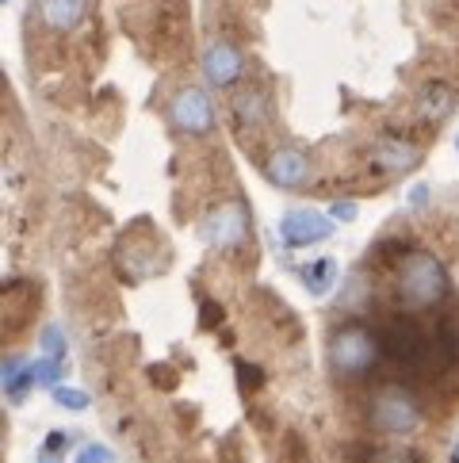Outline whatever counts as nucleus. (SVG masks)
Listing matches in <instances>:
<instances>
[{
	"instance_id": "0eeeda50",
	"label": "nucleus",
	"mask_w": 459,
	"mask_h": 463,
	"mask_svg": "<svg viewBox=\"0 0 459 463\" xmlns=\"http://www.w3.org/2000/svg\"><path fill=\"white\" fill-rule=\"evenodd\" d=\"M245 234H249V211L238 200L219 203L203 222V238L215 245V250H234V245L245 241Z\"/></svg>"
},
{
	"instance_id": "6ab92c4d",
	"label": "nucleus",
	"mask_w": 459,
	"mask_h": 463,
	"mask_svg": "<svg viewBox=\"0 0 459 463\" xmlns=\"http://www.w3.org/2000/svg\"><path fill=\"white\" fill-rule=\"evenodd\" d=\"M371 463H417L414 452H406V449H383V452H375Z\"/></svg>"
},
{
	"instance_id": "412c9836",
	"label": "nucleus",
	"mask_w": 459,
	"mask_h": 463,
	"mask_svg": "<svg viewBox=\"0 0 459 463\" xmlns=\"http://www.w3.org/2000/svg\"><path fill=\"white\" fill-rule=\"evenodd\" d=\"M425 203H429V188H425V184H414V188H409V207H425Z\"/></svg>"
},
{
	"instance_id": "9d476101",
	"label": "nucleus",
	"mask_w": 459,
	"mask_h": 463,
	"mask_svg": "<svg viewBox=\"0 0 459 463\" xmlns=\"http://www.w3.org/2000/svg\"><path fill=\"white\" fill-rule=\"evenodd\" d=\"M230 111H234V123L241 135H249V130H260L268 119H272V104L268 96L260 89H249V92H238L234 104H230Z\"/></svg>"
},
{
	"instance_id": "f03ea898",
	"label": "nucleus",
	"mask_w": 459,
	"mask_h": 463,
	"mask_svg": "<svg viewBox=\"0 0 459 463\" xmlns=\"http://www.w3.org/2000/svg\"><path fill=\"white\" fill-rule=\"evenodd\" d=\"M379 356H383L379 334H371V329L356 326V322L341 326L337 334L330 337V372L337 379H349V383L371 375V368L379 364Z\"/></svg>"
},
{
	"instance_id": "f3484780",
	"label": "nucleus",
	"mask_w": 459,
	"mask_h": 463,
	"mask_svg": "<svg viewBox=\"0 0 459 463\" xmlns=\"http://www.w3.org/2000/svg\"><path fill=\"white\" fill-rule=\"evenodd\" d=\"M73 463H115V452L108 449V444H85Z\"/></svg>"
},
{
	"instance_id": "20e7f679",
	"label": "nucleus",
	"mask_w": 459,
	"mask_h": 463,
	"mask_svg": "<svg viewBox=\"0 0 459 463\" xmlns=\"http://www.w3.org/2000/svg\"><path fill=\"white\" fill-rule=\"evenodd\" d=\"M169 127L176 135H192V138H203L215 130V104L203 89H180L173 100H169Z\"/></svg>"
},
{
	"instance_id": "7ed1b4c3",
	"label": "nucleus",
	"mask_w": 459,
	"mask_h": 463,
	"mask_svg": "<svg viewBox=\"0 0 459 463\" xmlns=\"http://www.w3.org/2000/svg\"><path fill=\"white\" fill-rule=\"evenodd\" d=\"M368 421H371L375 433H383V437H409L421 425V406H417L414 394H406L398 387H387L371 399Z\"/></svg>"
},
{
	"instance_id": "2eb2a0df",
	"label": "nucleus",
	"mask_w": 459,
	"mask_h": 463,
	"mask_svg": "<svg viewBox=\"0 0 459 463\" xmlns=\"http://www.w3.org/2000/svg\"><path fill=\"white\" fill-rule=\"evenodd\" d=\"M70 444H73L70 433H51V437H46V444L39 449L35 463H65V452H70Z\"/></svg>"
},
{
	"instance_id": "39448f33",
	"label": "nucleus",
	"mask_w": 459,
	"mask_h": 463,
	"mask_svg": "<svg viewBox=\"0 0 459 463\" xmlns=\"http://www.w3.org/2000/svg\"><path fill=\"white\" fill-rule=\"evenodd\" d=\"M276 234H280V241L287 245V250H310V245H322L333 238V219L322 211H287L280 226H276Z\"/></svg>"
},
{
	"instance_id": "6e6552de",
	"label": "nucleus",
	"mask_w": 459,
	"mask_h": 463,
	"mask_svg": "<svg viewBox=\"0 0 459 463\" xmlns=\"http://www.w3.org/2000/svg\"><path fill=\"white\" fill-rule=\"evenodd\" d=\"M200 65H203L207 85H215V89H230V85H238V80L245 77V54L226 39L207 43Z\"/></svg>"
},
{
	"instance_id": "f8f14e48",
	"label": "nucleus",
	"mask_w": 459,
	"mask_h": 463,
	"mask_svg": "<svg viewBox=\"0 0 459 463\" xmlns=\"http://www.w3.org/2000/svg\"><path fill=\"white\" fill-rule=\"evenodd\" d=\"M417 111H421V119H429V123H445L448 115L455 111V92L445 85V80H433V85L421 89Z\"/></svg>"
},
{
	"instance_id": "dca6fc26",
	"label": "nucleus",
	"mask_w": 459,
	"mask_h": 463,
	"mask_svg": "<svg viewBox=\"0 0 459 463\" xmlns=\"http://www.w3.org/2000/svg\"><path fill=\"white\" fill-rule=\"evenodd\" d=\"M51 394H54V402H58L61 410H73V413L89 410V394H85V391H77V387H54Z\"/></svg>"
},
{
	"instance_id": "4468645a",
	"label": "nucleus",
	"mask_w": 459,
	"mask_h": 463,
	"mask_svg": "<svg viewBox=\"0 0 459 463\" xmlns=\"http://www.w3.org/2000/svg\"><path fill=\"white\" fill-rule=\"evenodd\" d=\"M299 276H303V284H306L310 295H325V291L337 284V260L322 257V260H314V264H306Z\"/></svg>"
},
{
	"instance_id": "aec40b11",
	"label": "nucleus",
	"mask_w": 459,
	"mask_h": 463,
	"mask_svg": "<svg viewBox=\"0 0 459 463\" xmlns=\"http://www.w3.org/2000/svg\"><path fill=\"white\" fill-rule=\"evenodd\" d=\"M356 214H360V207H356L352 200H344V203L337 200V203L330 207V219H333V222H352V219H356Z\"/></svg>"
},
{
	"instance_id": "4be33fe9",
	"label": "nucleus",
	"mask_w": 459,
	"mask_h": 463,
	"mask_svg": "<svg viewBox=\"0 0 459 463\" xmlns=\"http://www.w3.org/2000/svg\"><path fill=\"white\" fill-rule=\"evenodd\" d=\"M452 463H459V437H455V444H452Z\"/></svg>"
},
{
	"instance_id": "423d86ee",
	"label": "nucleus",
	"mask_w": 459,
	"mask_h": 463,
	"mask_svg": "<svg viewBox=\"0 0 459 463\" xmlns=\"http://www.w3.org/2000/svg\"><path fill=\"white\" fill-rule=\"evenodd\" d=\"M379 345H383V356L398 360V364H421L425 356L433 353L429 334H425L417 322H409V318H395L390 326H383L379 329Z\"/></svg>"
},
{
	"instance_id": "9b49d317",
	"label": "nucleus",
	"mask_w": 459,
	"mask_h": 463,
	"mask_svg": "<svg viewBox=\"0 0 459 463\" xmlns=\"http://www.w3.org/2000/svg\"><path fill=\"white\" fill-rule=\"evenodd\" d=\"M375 165H383L387 173H409V169H417V161H421V150L414 142H402V138H383L379 146L371 150Z\"/></svg>"
},
{
	"instance_id": "f257e3e1",
	"label": "nucleus",
	"mask_w": 459,
	"mask_h": 463,
	"mask_svg": "<svg viewBox=\"0 0 459 463\" xmlns=\"http://www.w3.org/2000/svg\"><path fill=\"white\" fill-rule=\"evenodd\" d=\"M395 295L406 310H429L436 303H445L452 295V279L448 269L440 264V257L433 253H409L398 264V276H395Z\"/></svg>"
},
{
	"instance_id": "1a4fd4ad",
	"label": "nucleus",
	"mask_w": 459,
	"mask_h": 463,
	"mask_svg": "<svg viewBox=\"0 0 459 463\" xmlns=\"http://www.w3.org/2000/svg\"><path fill=\"white\" fill-rule=\"evenodd\" d=\"M265 173L276 188H303L310 180V157L299 150V146H280V150H272V157L265 161Z\"/></svg>"
},
{
	"instance_id": "ddd939ff",
	"label": "nucleus",
	"mask_w": 459,
	"mask_h": 463,
	"mask_svg": "<svg viewBox=\"0 0 459 463\" xmlns=\"http://www.w3.org/2000/svg\"><path fill=\"white\" fill-rule=\"evenodd\" d=\"M85 15V0H39V20L51 31H73Z\"/></svg>"
},
{
	"instance_id": "a211bd4d",
	"label": "nucleus",
	"mask_w": 459,
	"mask_h": 463,
	"mask_svg": "<svg viewBox=\"0 0 459 463\" xmlns=\"http://www.w3.org/2000/svg\"><path fill=\"white\" fill-rule=\"evenodd\" d=\"M42 349H46V356L65 360V341H61V329L58 326H46L42 329Z\"/></svg>"
}]
</instances>
